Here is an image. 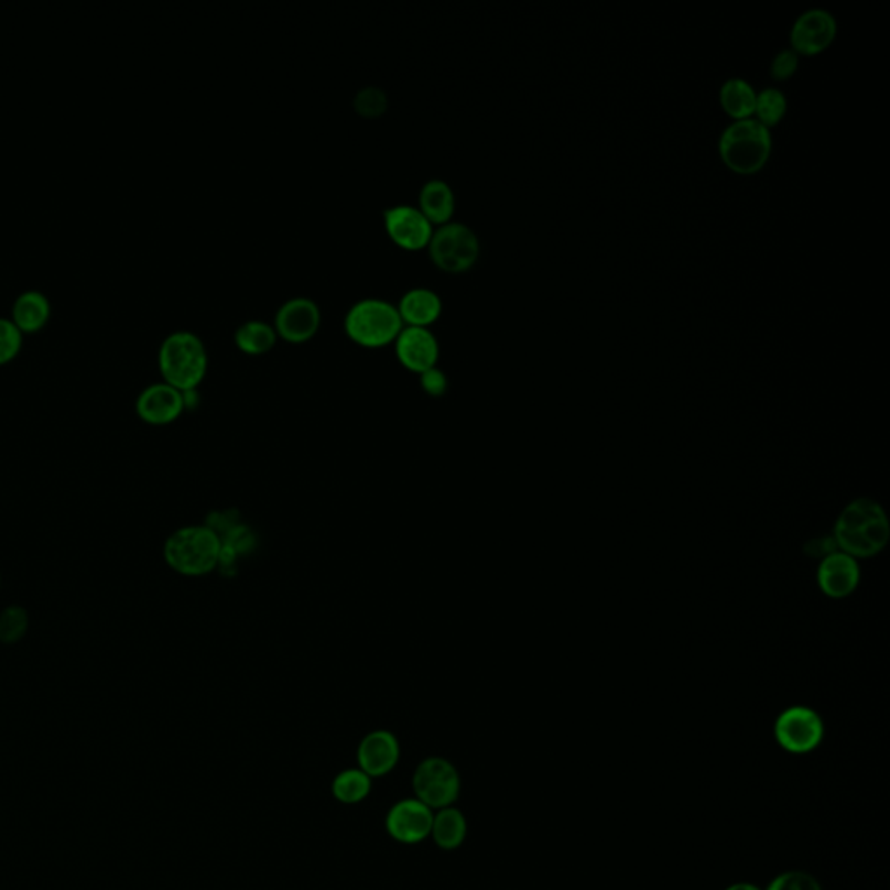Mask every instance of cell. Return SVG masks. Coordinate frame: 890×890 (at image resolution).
<instances>
[{
    "label": "cell",
    "instance_id": "2e32d148",
    "mask_svg": "<svg viewBox=\"0 0 890 890\" xmlns=\"http://www.w3.org/2000/svg\"><path fill=\"white\" fill-rule=\"evenodd\" d=\"M817 582L828 597H847L859 583L858 562L844 552L829 553L821 564Z\"/></svg>",
    "mask_w": 890,
    "mask_h": 890
},
{
    "label": "cell",
    "instance_id": "8992f818",
    "mask_svg": "<svg viewBox=\"0 0 890 890\" xmlns=\"http://www.w3.org/2000/svg\"><path fill=\"white\" fill-rule=\"evenodd\" d=\"M428 251L430 258L438 269L449 273H462L477 263L480 240L466 223L451 219L433 230Z\"/></svg>",
    "mask_w": 890,
    "mask_h": 890
},
{
    "label": "cell",
    "instance_id": "8fae6325",
    "mask_svg": "<svg viewBox=\"0 0 890 890\" xmlns=\"http://www.w3.org/2000/svg\"><path fill=\"white\" fill-rule=\"evenodd\" d=\"M321 306L308 296H293L276 310V334L289 343H305L314 338L321 327Z\"/></svg>",
    "mask_w": 890,
    "mask_h": 890
},
{
    "label": "cell",
    "instance_id": "d4e9b609",
    "mask_svg": "<svg viewBox=\"0 0 890 890\" xmlns=\"http://www.w3.org/2000/svg\"><path fill=\"white\" fill-rule=\"evenodd\" d=\"M755 113L762 126H775L786 113V98L778 89H766L757 96Z\"/></svg>",
    "mask_w": 890,
    "mask_h": 890
},
{
    "label": "cell",
    "instance_id": "484cf974",
    "mask_svg": "<svg viewBox=\"0 0 890 890\" xmlns=\"http://www.w3.org/2000/svg\"><path fill=\"white\" fill-rule=\"evenodd\" d=\"M354 107L357 113L367 117V119L383 116L388 108L387 91L378 86L362 87L355 95Z\"/></svg>",
    "mask_w": 890,
    "mask_h": 890
},
{
    "label": "cell",
    "instance_id": "cb8c5ba5",
    "mask_svg": "<svg viewBox=\"0 0 890 890\" xmlns=\"http://www.w3.org/2000/svg\"><path fill=\"white\" fill-rule=\"evenodd\" d=\"M29 612L21 606H9L0 612V642L6 645L20 642L29 630Z\"/></svg>",
    "mask_w": 890,
    "mask_h": 890
},
{
    "label": "cell",
    "instance_id": "d6986e66",
    "mask_svg": "<svg viewBox=\"0 0 890 890\" xmlns=\"http://www.w3.org/2000/svg\"><path fill=\"white\" fill-rule=\"evenodd\" d=\"M417 207L437 227L451 221L454 209H456V195H454L453 186L438 177L428 180L425 185L421 186L420 206Z\"/></svg>",
    "mask_w": 890,
    "mask_h": 890
},
{
    "label": "cell",
    "instance_id": "5bb4252c",
    "mask_svg": "<svg viewBox=\"0 0 890 890\" xmlns=\"http://www.w3.org/2000/svg\"><path fill=\"white\" fill-rule=\"evenodd\" d=\"M400 742L390 730L378 729L366 734L357 748V763L367 775L383 778L399 766Z\"/></svg>",
    "mask_w": 890,
    "mask_h": 890
},
{
    "label": "cell",
    "instance_id": "9c48e42d",
    "mask_svg": "<svg viewBox=\"0 0 890 890\" xmlns=\"http://www.w3.org/2000/svg\"><path fill=\"white\" fill-rule=\"evenodd\" d=\"M433 814L435 811L416 796L402 799L388 811L384 826L388 835L399 844L416 845L430 837Z\"/></svg>",
    "mask_w": 890,
    "mask_h": 890
},
{
    "label": "cell",
    "instance_id": "44dd1931",
    "mask_svg": "<svg viewBox=\"0 0 890 890\" xmlns=\"http://www.w3.org/2000/svg\"><path fill=\"white\" fill-rule=\"evenodd\" d=\"M234 338H236L237 347L243 354L263 355L275 347L279 334L270 322L252 318V321L242 322L237 327Z\"/></svg>",
    "mask_w": 890,
    "mask_h": 890
},
{
    "label": "cell",
    "instance_id": "52a82bcc",
    "mask_svg": "<svg viewBox=\"0 0 890 890\" xmlns=\"http://www.w3.org/2000/svg\"><path fill=\"white\" fill-rule=\"evenodd\" d=\"M414 796L433 811L456 804L462 793L458 769L444 757H428L417 763L413 775Z\"/></svg>",
    "mask_w": 890,
    "mask_h": 890
},
{
    "label": "cell",
    "instance_id": "f1b7e54d",
    "mask_svg": "<svg viewBox=\"0 0 890 890\" xmlns=\"http://www.w3.org/2000/svg\"><path fill=\"white\" fill-rule=\"evenodd\" d=\"M420 383L421 388H423L430 397H442L447 392V387H449L447 376H445V372L442 371L438 366L430 367L426 371L421 372Z\"/></svg>",
    "mask_w": 890,
    "mask_h": 890
},
{
    "label": "cell",
    "instance_id": "7c38bea8",
    "mask_svg": "<svg viewBox=\"0 0 890 890\" xmlns=\"http://www.w3.org/2000/svg\"><path fill=\"white\" fill-rule=\"evenodd\" d=\"M134 409H137L138 417L146 425H171L182 416L186 409L185 395L173 384L161 381V383L149 384L141 390Z\"/></svg>",
    "mask_w": 890,
    "mask_h": 890
},
{
    "label": "cell",
    "instance_id": "ac0fdd59",
    "mask_svg": "<svg viewBox=\"0 0 890 890\" xmlns=\"http://www.w3.org/2000/svg\"><path fill=\"white\" fill-rule=\"evenodd\" d=\"M51 317V302L39 289H29L18 294L11 310V321L21 333H35L46 326Z\"/></svg>",
    "mask_w": 890,
    "mask_h": 890
},
{
    "label": "cell",
    "instance_id": "83f0119b",
    "mask_svg": "<svg viewBox=\"0 0 890 890\" xmlns=\"http://www.w3.org/2000/svg\"><path fill=\"white\" fill-rule=\"evenodd\" d=\"M767 890H821L820 882L804 871H788L779 875Z\"/></svg>",
    "mask_w": 890,
    "mask_h": 890
},
{
    "label": "cell",
    "instance_id": "5b68a950",
    "mask_svg": "<svg viewBox=\"0 0 890 890\" xmlns=\"http://www.w3.org/2000/svg\"><path fill=\"white\" fill-rule=\"evenodd\" d=\"M718 149L730 170L741 174L757 173L771 155V132L759 120H738L721 134Z\"/></svg>",
    "mask_w": 890,
    "mask_h": 890
},
{
    "label": "cell",
    "instance_id": "4316f807",
    "mask_svg": "<svg viewBox=\"0 0 890 890\" xmlns=\"http://www.w3.org/2000/svg\"><path fill=\"white\" fill-rule=\"evenodd\" d=\"M23 333L11 318L0 317V366L11 362L20 354Z\"/></svg>",
    "mask_w": 890,
    "mask_h": 890
},
{
    "label": "cell",
    "instance_id": "4fadbf2b",
    "mask_svg": "<svg viewBox=\"0 0 890 890\" xmlns=\"http://www.w3.org/2000/svg\"><path fill=\"white\" fill-rule=\"evenodd\" d=\"M393 343L397 359L409 371L421 375L430 367L437 366L441 343L430 327L404 326Z\"/></svg>",
    "mask_w": 890,
    "mask_h": 890
},
{
    "label": "cell",
    "instance_id": "277c9868",
    "mask_svg": "<svg viewBox=\"0 0 890 890\" xmlns=\"http://www.w3.org/2000/svg\"><path fill=\"white\" fill-rule=\"evenodd\" d=\"M343 326L348 338L360 347L380 348L395 341L404 321L395 303L383 297H362L348 308Z\"/></svg>",
    "mask_w": 890,
    "mask_h": 890
},
{
    "label": "cell",
    "instance_id": "7a4b0ae2",
    "mask_svg": "<svg viewBox=\"0 0 890 890\" xmlns=\"http://www.w3.org/2000/svg\"><path fill=\"white\" fill-rule=\"evenodd\" d=\"M223 541L209 525H185L164 543V561L182 576H206L218 569Z\"/></svg>",
    "mask_w": 890,
    "mask_h": 890
},
{
    "label": "cell",
    "instance_id": "ba28073f",
    "mask_svg": "<svg viewBox=\"0 0 890 890\" xmlns=\"http://www.w3.org/2000/svg\"><path fill=\"white\" fill-rule=\"evenodd\" d=\"M775 739L784 750L807 753L823 739L825 726L814 709L793 706L779 715L774 727Z\"/></svg>",
    "mask_w": 890,
    "mask_h": 890
},
{
    "label": "cell",
    "instance_id": "3957f363",
    "mask_svg": "<svg viewBox=\"0 0 890 890\" xmlns=\"http://www.w3.org/2000/svg\"><path fill=\"white\" fill-rule=\"evenodd\" d=\"M209 355L198 334L174 330L167 334L159 348V369L165 383L182 392L197 390L206 378Z\"/></svg>",
    "mask_w": 890,
    "mask_h": 890
},
{
    "label": "cell",
    "instance_id": "9a60e30c",
    "mask_svg": "<svg viewBox=\"0 0 890 890\" xmlns=\"http://www.w3.org/2000/svg\"><path fill=\"white\" fill-rule=\"evenodd\" d=\"M837 35V21L825 9H811L795 21L792 44L795 53L817 54L825 51Z\"/></svg>",
    "mask_w": 890,
    "mask_h": 890
},
{
    "label": "cell",
    "instance_id": "4dcf8cb0",
    "mask_svg": "<svg viewBox=\"0 0 890 890\" xmlns=\"http://www.w3.org/2000/svg\"><path fill=\"white\" fill-rule=\"evenodd\" d=\"M727 890H760L757 886H751V883H736V886H730Z\"/></svg>",
    "mask_w": 890,
    "mask_h": 890
},
{
    "label": "cell",
    "instance_id": "ffe728a7",
    "mask_svg": "<svg viewBox=\"0 0 890 890\" xmlns=\"http://www.w3.org/2000/svg\"><path fill=\"white\" fill-rule=\"evenodd\" d=\"M466 835H468V823H466L465 814L458 807L441 808L433 814L432 833L430 837L433 838L438 849L456 850L465 844Z\"/></svg>",
    "mask_w": 890,
    "mask_h": 890
},
{
    "label": "cell",
    "instance_id": "603a6c76",
    "mask_svg": "<svg viewBox=\"0 0 890 890\" xmlns=\"http://www.w3.org/2000/svg\"><path fill=\"white\" fill-rule=\"evenodd\" d=\"M720 104L734 119L747 120L751 113H755L757 95L750 84L745 80L730 79L721 87Z\"/></svg>",
    "mask_w": 890,
    "mask_h": 890
},
{
    "label": "cell",
    "instance_id": "6da1fadb",
    "mask_svg": "<svg viewBox=\"0 0 890 890\" xmlns=\"http://www.w3.org/2000/svg\"><path fill=\"white\" fill-rule=\"evenodd\" d=\"M833 540L853 558L882 552L889 541V522L882 507L871 499H856L842 511Z\"/></svg>",
    "mask_w": 890,
    "mask_h": 890
},
{
    "label": "cell",
    "instance_id": "e0dca14e",
    "mask_svg": "<svg viewBox=\"0 0 890 890\" xmlns=\"http://www.w3.org/2000/svg\"><path fill=\"white\" fill-rule=\"evenodd\" d=\"M397 308L404 321V326L430 327L441 317L444 303L437 291L430 287H413L400 296Z\"/></svg>",
    "mask_w": 890,
    "mask_h": 890
},
{
    "label": "cell",
    "instance_id": "f546056e",
    "mask_svg": "<svg viewBox=\"0 0 890 890\" xmlns=\"http://www.w3.org/2000/svg\"><path fill=\"white\" fill-rule=\"evenodd\" d=\"M799 66V56L795 51H783L775 56L771 66L772 79L784 80L792 77Z\"/></svg>",
    "mask_w": 890,
    "mask_h": 890
},
{
    "label": "cell",
    "instance_id": "30bf717a",
    "mask_svg": "<svg viewBox=\"0 0 890 890\" xmlns=\"http://www.w3.org/2000/svg\"><path fill=\"white\" fill-rule=\"evenodd\" d=\"M384 228L390 239L408 251L428 248L433 236V223L423 210L411 204H397L383 210Z\"/></svg>",
    "mask_w": 890,
    "mask_h": 890
},
{
    "label": "cell",
    "instance_id": "1f68e13d",
    "mask_svg": "<svg viewBox=\"0 0 890 890\" xmlns=\"http://www.w3.org/2000/svg\"><path fill=\"white\" fill-rule=\"evenodd\" d=\"M0 582H2V577H0Z\"/></svg>",
    "mask_w": 890,
    "mask_h": 890
},
{
    "label": "cell",
    "instance_id": "7402d4cb",
    "mask_svg": "<svg viewBox=\"0 0 890 890\" xmlns=\"http://www.w3.org/2000/svg\"><path fill=\"white\" fill-rule=\"evenodd\" d=\"M334 799L345 805L360 804L372 792V778L362 769H345L334 778L330 786Z\"/></svg>",
    "mask_w": 890,
    "mask_h": 890
}]
</instances>
